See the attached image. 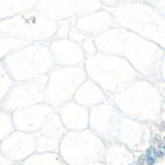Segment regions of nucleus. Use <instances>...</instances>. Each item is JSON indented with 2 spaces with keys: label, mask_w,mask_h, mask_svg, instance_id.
Listing matches in <instances>:
<instances>
[{
  "label": "nucleus",
  "mask_w": 165,
  "mask_h": 165,
  "mask_svg": "<svg viewBox=\"0 0 165 165\" xmlns=\"http://www.w3.org/2000/svg\"><path fill=\"white\" fill-rule=\"evenodd\" d=\"M146 163L147 165H153L155 163L156 160V150L154 146L148 147V149L146 150Z\"/></svg>",
  "instance_id": "obj_1"
},
{
  "label": "nucleus",
  "mask_w": 165,
  "mask_h": 165,
  "mask_svg": "<svg viewBox=\"0 0 165 165\" xmlns=\"http://www.w3.org/2000/svg\"><path fill=\"white\" fill-rule=\"evenodd\" d=\"M144 163H146V157H144L143 155H141L139 159H137L136 165H144Z\"/></svg>",
  "instance_id": "obj_2"
},
{
  "label": "nucleus",
  "mask_w": 165,
  "mask_h": 165,
  "mask_svg": "<svg viewBox=\"0 0 165 165\" xmlns=\"http://www.w3.org/2000/svg\"><path fill=\"white\" fill-rule=\"evenodd\" d=\"M164 156V151L163 150H159L156 153V157H163Z\"/></svg>",
  "instance_id": "obj_3"
}]
</instances>
